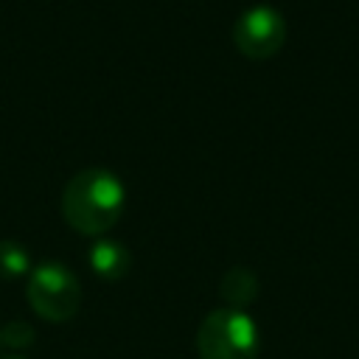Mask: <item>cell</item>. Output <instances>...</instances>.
Wrapping results in <instances>:
<instances>
[{
    "label": "cell",
    "instance_id": "1",
    "mask_svg": "<svg viewBox=\"0 0 359 359\" xmlns=\"http://www.w3.org/2000/svg\"><path fill=\"white\" fill-rule=\"evenodd\" d=\"M126 208V188L109 168L93 165L73 174L62 191V219L81 236L101 238L109 233Z\"/></svg>",
    "mask_w": 359,
    "mask_h": 359
},
{
    "label": "cell",
    "instance_id": "2",
    "mask_svg": "<svg viewBox=\"0 0 359 359\" xmlns=\"http://www.w3.org/2000/svg\"><path fill=\"white\" fill-rule=\"evenodd\" d=\"M194 345L199 359H255L261 334L244 309L222 306L199 323Z\"/></svg>",
    "mask_w": 359,
    "mask_h": 359
},
{
    "label": "cell",
    "instance_id": "3",
    "mask_svg": "<svg viewBox=\"0 0 359 359\" xmlns=\"http://www.w3.org/2000/svg\"><path fill=\"white\" fill-rule=\"evenodd\" d=\"M25 297L36 317L48 323H67L81 306V283L73 269L56 261H45L31 269L25 283Z\"/></svg>",
    "mask_w": 359,
    "mask_h": 359
},
{
    "label": "cell",
    "instance_id": "4",
    "mask_svg": "<svg viewBox=\"0 0 359 359\" xmlns=\"http://www.w3.org/2000/svg\"><path fill=\"white\" fill-rule=\"evenodd\" d=\"M233 42L247 59H272L286 42V20L275 6H250L233 22Z\"/></svg>",
    "mask_w": 359,
    "mask_h": 359
},
{
    "label": "cell",
    "instance_id": "5",
    "mask_svg": "<svg viewBox=\"0 0 359 359\" xmlns=\"http://www.w3.org/2000/svg\"><path fill=\"white\" fill-rule=\"evenodd\" d=\"M87 261H90V269L95 272V278H101L107 283L121 280L129 272V266H132L129 250L121 241L107 238V236H101V238L93 241L90 252H87Z\"/></svg>",
    "mask_w": 359,
    "mask_h": 359
},
{
    "label": "cell",
    "instance_id": "6",
    "mask_svg": "<svg viewBox=\"0 0 359 359\" xmlns=\"http://www.w3.org/2000/svg\"><path fill=\"white\" fill-rule=\"evenodd\" d=\"M219 297L224 300V306L230 309H244L258 297V278L252 269L247 266H233L224 272L222 283H219Z\"/></svg>",
    "mask_w": 359,
    "mask_h": 359
},
{
    "label": "cell",
    "instance_id": "7",
    "mask_svg": "<svg viewBox=\"0 0 359 359\" xmlns=\"http://www.w3.org/2000/svg\"><path fill=\"white\" fill-rule=\"evenodd\" d=\"M31 275V258L28 250L17 241H0V278L3 280H20Z\"/></svg>",
    "mask_w": 359,
    "mask_h": 359
},
{
    "label": "cell",
    "instance_id": "8",
    "mask_svg": "<svg viewBox=\"0 0 359 359\" xmlns=\"http://www.w3.org/2000/svg\"><path fill=\"white\" fill-rule=\"evenodd\" d=\"M0 342L8 348H28L34 342V328L28 323H6L0 328Z\"/></svg>",
    "mask_w": 359,
    "mask_h": 359
},
{
    "label": "cell",
    "instance_id": "9",
    "mask_svg": "<svg viewBox=\"0 0 359 359\" xmlns=\"http://www.w3.org/2000/svg\"><path fill=\"white\" fill-rule=\"evenodd\" d=\"M11 359H22V356H11Z\"/></svg>",
    "mask_w": 359,
    "mask_h": 359
}]
</instances>
